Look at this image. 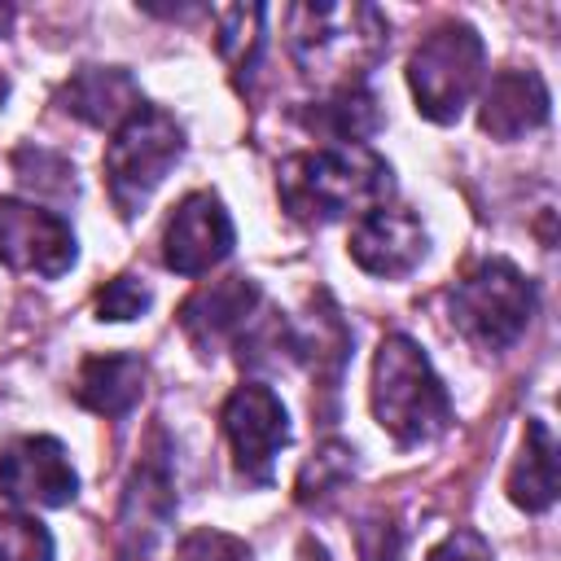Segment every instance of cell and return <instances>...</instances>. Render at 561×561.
<instances>
[{"mask_svg":"<svg viewBox=\"0 0 561 561\" xmlns=\"http://www.w3.org/2000/svg\"><path fill=\"white\" fill-rule=\"evenodd\" d=\"M171 508H175L171 460H167V443L158 438L153 451L140 456V465H136V473H131V482H127L118 526H123V535H127L136 548H149V543L162 535Z\"/></svg>","mask_w":561,"mask_h":561,"instance_id":"obj_11","label":"cell"},{"mask_svg":"<svg viewBox=\"0 0 561 561\" xmlns=\"http://www.w3.org/2000/svg\"><path fill=\"white\" fill-rule=\"evenodd\" d=\"M351 254L373 276H408L425 254L421 219L399 206H373L351 232Z\"/></svg>","mask_w":561,"mask_h":561,"instance_id":"obj_10","label":"cell"},{"mask_svg":"<svg viewBox=\"0 0 561 561\" xmlns=\"http://www.w3.org/2000/svg\"><path fill=\"white\" fill-rule=\"evenodd\" d=\"M399 552H403L399 526H390L386 517L359 526V561H399Z\"/></svg>","mask_w":561,"mask_h":561,"instance_id":"obj_22","label":"cell"},{"mask_svg":"<svg viewBox=\"0 0 561 561\" xmlns=\"http://www.w3.org/2000/svg\"><path fill=\"white\" fill-rule=\"evenodd\" d=\"M373 412L399 443H425L447 430L451 403L430 359L408 337H386L373 364Z\"/></svg>","mask_w":561,"mask_h":561,"instance_id":"obj_2","label":"cell"},{"mask_svg":"<svg viewBox=\"0 0 561 561\" xmlns=\"http://www.w3.org/2000/svg\"><path fill=\"white\" fill-rule=\"evenodd\" d=\"M0 486L22 504L61 508L75 500V469L57 438H18L0 456Z\"/></svg>","mask_w":561,"mask_h":561,"instance_id":"obj_9","label":"cell"},{"mask_svg":"<svg viewBox=\"0 0 561 561\" xmlns=\"http://www.w3.org/2000/svg\"><path fill=\"white\" fill-rule=\"evenodd\" d=\"M149 307V289H145V280H136V276H114V280H105V289L96 294V316L101 320H131V316H140Z\"/></svg>","mask_w":561,"mask_h":561,"instance_id":"obj_20","label":"cell"},{"mask_svg":"<svg viewBox=\"0 0 561 561\" xmlns=\"http://www.w3.org/2000/svg\"><path fill=\"white\" fill-rule=\"evenodd\" d=\"M180 158V127L171 114L140 105L105 149V184L123 215L140 210L145 197L162 184L171 162Z\"/></svg>","mask_w":561,"mask_h":561,"instance_id":"obj_3","label":"cell"},{"mask_svg":"<svg viewBox=\"0 0 561 561\" xmlns=\"http://www.w3.org/2000/svg\"><path fill=\"white\" fill-rule=\"evenodd\" d=\"M61 105H66L75 118L92 123V127H114V131H118V127L140 110V92H136V83H131L127 70L88 66V70H79V75L61 88Z\"/></svg>","mask_w":561,"mask_h":561,"instance_id":"obj_12","label":"cell"},{"mask_svg":"<svg viewBox=\"0 0 561 561\" xmlns=\"http://www.w3.org/2000/svg\"><path fill=\"white\" fill-rule=\"evenodd\" d=\"M140 390H145V364L136 355H92V359H83L79 381H75L79 403L101 416L131 412Z\"/></svg>","mask_w":561,"mask_h":561,"instance_id":"obj_15","label":"cell"},{"mask_svg":"<svg viewBox=\"0 0 561 561\" xmlns=\"http://www.w3.org/2000/svg\"><path fill=\"white\" fill-rule=\"evenodd\" d=\"M0 263L18 272L61 276L75 263V237L53 210L26 202H0Z\"/></svg>","mask_w":561,"mask_h":561,"instance_id":"obj_7","label":"cell"},{"mask_svg":"<svg viewBox=\"0 0 561 561\" xmlns=\"http://www.w3.org/2000/svg\"><path fill=\"white\" fill-rule=\"evenodd\" d=\"M548 118V88L535 70H504L491 79L482 96V131L495 140H513Z\"/></svg>","mask_w":561,"mask_h":561,"instance_id":"obj_13","label":"cell"},{"mask_svg":"<svg viewBox=\"0 0 561 561\" xmlns=\"http://www.w3.org/2000/svg\"><path fill=\"white\" fill-rule=\"evenodd\" d=\"M552 451H557V447H552L548 425L530 421V425H526V447H522V456H517V465H513V478H508V495H513L526 513L548 508L552 495H557V456H552Z\"/></svg>","mask_w":561,"mask_h":561,"instance_id":"obj_16","label":"cell"},{"mask_svg":"<svg viewBox=\"0 0 561 561\" xmlns=\"http://www.w3.org/2000/svg\"><path fill=\"white\" fill-rule=\"evenodd\" d=\"M259 26H263V9H219V53L232 61V70H250L254 53H259Z\"/></svg>","mask_w":561,"mask_h":561,"instance_id":"obj_17","label":"cell"},{"mask_svg":"<svg viewBox=\"0 0 561 561\" xmlns=\"http://www.w3.org/2000/svg\"><path fill=\"white\" fill-rule=\"evenodd\" d=\"M302 561H329V552L316 539H302Z\"/></svg>","mask_w":561,"mask_h":561,"instance_id":"obj_24","label":"cell"},{"mask_svg":"<svg viewBox=\"0 0 561 561\" xmlns=\"http://www.w3.org/2000/svg\"><path fill=\"white\" fill-rule=\"evenodd\" d=\"M4 26H9V9L0 4V31H4Z\"/></svg>","mask_w":561,"mask_h":561,"instance_id":"obj_25","label":"cell"},{"mask_svg":"<svg viewBox=\"0 0 561 561\" xmlns=\"http://www.w3.org/2000/svg\"><path fill=\"white\" fill-rule=\"evenodd\" d=\"M224 434L232 443L237 469L250 482H267L272 478V460H276V451L289 438L280 399L267 386H259V381L237 386L232 399L224 403Z\"/></svg>","mask_w":561,"mask_h":561,"instance_id":"obj_6","label":"cell"},{"mask_svg":"<svg viewBox=\"0 0 561 561\" xmlns=\"http://www.w3.org/2000/svg\"><path fill=\"white\" fill-rule=\"evenodd\" d=\"M232 250V219L219 206L215 193H188L162 232V259L171 272L197 276L206 267H215L224 254Z\"/></svg>","mask_w":561,"mask_h":561,"instance_id":"obj_8","label":"cell"},{"mask_svg":"<svg viewBox=\"0 0 561 561\" xmlns=\"http://www.w3.org/2000/svg\"><path fill=\"white\" fill-rule=\"evenodd\" d=\"M390 188V167L368 149L298 153L280 167V202L298 219H337L346 210H373Z\"/></svg>","mask_w":561,"mask_h":561,"instance_id":"obj_1","label":"cell"},{"mask_svg":"<svg viewBox=\"0 0 561 561\" xmlns=\"http://www.w3.org/2000/svg\"><path fill=\"white\" fill-rule=\"evenodd\" d=\"M254 298H259V294H254V285H250L245 276L215 280V285L197 289V294L184 302L180 324H184V333H188L202 351H215L228 333L241 329V320L254 311Z\"/></svg>","mask_w":561,"mask_h":561,"instance_id":"obj_14","label":"cell"},{"mask_svg":"<svg viewBox=\"0 0 561 561\" xmlns=\"http://www.w3.org/2000/svg\"><path fill=\"white\" fill-rule=\"evenodd\" d=\"M0 561H53L48 530L13 508H0Z\"/></svg>","mask_w":561,"mask_h":561,"instance_id":"obj_18","label":"cell"},{"mask_svg":"<svg viewBox=\"0 0 561 561\" xmlns=\"http://www.w3.org/2000/svg\"><path fill=\"white\" fill-rule=\"evenodd\" d=\"M478 75H482V39L465 22H443L412 53L408 79L416 92V110L434 123H451L469 101Z\"/></svg>","mask_w":561,"mask_h":561,"instance_id":"obj_4","label":"cell"},{"mask_svg":"<svg viewBox=\"0 0 561 561\" xmlns=\"http://www.w3.org/2000/svg\"><path fill=\"white\" fill-rule=\"evenodd\" d=\"M430 561H491V548L473 530H456L430 552Z\"/></svg>","mask_w":561,"mask_h":561,"instance_id":"obj_23","label":"cell"},{"mask_svg":"<svg viewBox=\"0 0 561 561\" xmlns=\"http://www.w3.org/2000/svg\"><path fill=\"white\" fill-rule=\"evenodd\" d=\"M530 302L535 298H530L526 276L513 263L491 259V263L473 267L465 280H456V289H451V320L478 346L500 351V346H508L526 329Z\"/></svg>","mask_w":561,"mask_h":561,"instance_id":"obj_5","label":"cell"},{"mask_svg":"<svg viewBox=\"0 0 561 561\" xmlns=\"http://www.w3.org/2000/svg\"><path fill=\"white\" fill-rule=\"evenodd\" d=\"M13 171H18V180H22L26 188H35V193H57V197L75 193V180H70L75 171L66 167V158H57V153H48V149H18Z\"/></svg>","mask_w":561,"mask_h":561,"instance_id":"obj_19","label":"cell"},{"mask_svg":"<svg viewBox=\"0 0 561 561\" xmlns=\"http://www.w3.org/2000/svg\"><path fill=\"white\" fill-rule=\"evenodd\" d=\"M175 561H254V557H250V548H245L241 539L202 526V530H193V535L180 543Z\"/></svg>","mask_w":561,"mask_h":561,"instance_id":"obj_21","label":"cell"}]
</instances>
